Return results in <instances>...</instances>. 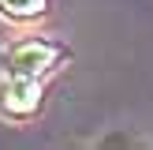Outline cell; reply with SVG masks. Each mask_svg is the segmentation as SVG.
I'll use <instances>...</instances> for the list:
<instances>
[{
	"label": "cell",
	"mask_w": 153,
	"mask_h": 150,
	"mask_svg": "<svg viewBox=\"0 0 153 150\" xmlns=\"http://www.w3.org/2000/svg\"><path fill=\"white\" fill-rule=\"evenodd\" d=\"M60 60H64V45L49 41V38H22V41L0 49V71L4 75H26V79H45Z\"/></svg>",
	"instance_id": "6da1fadb"
},
{
	"label": "cell",
	"mask_w": 153,
	"mask_h": 150,
	"mask_svg": "<svg viewBox=\"0 0 153 150\" xmlns=\"http://www.w3.org/2000/svg\"><path fill=\"white\" fill-rule=\"evenodd\" d=\"M41 79H26V75H4L0 82V116L7 120H30L41 112Z\"/></svg>",
	"instance_id": "7a4b0ae2"
},
{
	"label": "cell",
	"mask_w": 153,
	"mask_h": 150,
	"mask_svg": "<svg viewBox=\"0 0 153 150\" xmlns=\"http://www.w3.org/2000/svg\"><path fill=\"white\" fill-rule=\"evenodd\" d=\"M45 4L49 0H0V15L4 19H15V22H26V19L45 15Z\"/></svg>",
	"instance_id": "3957f363"
}]
</instances>
